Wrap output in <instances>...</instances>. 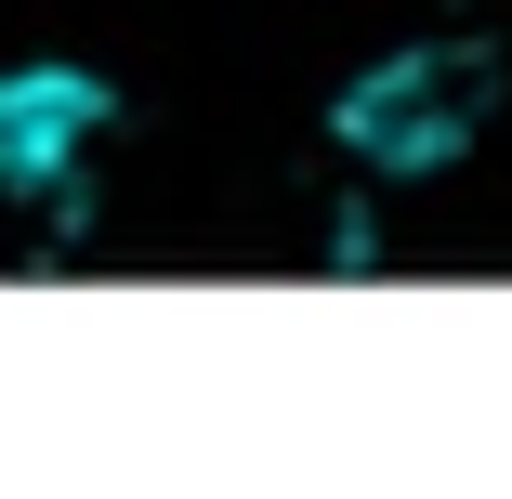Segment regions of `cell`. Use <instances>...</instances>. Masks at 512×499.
<instances>
[{
    "label": "cell",
    "instance_id": "cell-1",
    "mask_svg": "<svg viewBox=\"0 0 512 499\" xmlns=\"http://www.w3.org/2000/svg\"><path fill=\"white\" fill-rule=\"evenodd\" d=\"M486 106H499V53L486 40H407L368 79H342L329 145L355 171H381V184H434V171H460V145L486 132Z\"/></svg>",
    "mask_w": 512,
    "mask_h": 499
},
{
    "label": "cell",
    "instance_id": "cell-2",
    "mask_svg": "<svg viewBox=\"0 0 512 499\" xmlns=\"http://www.w3.org/2000/svg\"><path fill=\"white\" fill-rule=\"evenodd\" d=\"M119 119V92L92 79L79 53H40V66H0V197H66L92 132Z\"/></svg>",
    "mask_w": 512,
    "mask_h": 499
}]
</instances>
